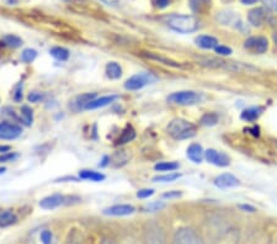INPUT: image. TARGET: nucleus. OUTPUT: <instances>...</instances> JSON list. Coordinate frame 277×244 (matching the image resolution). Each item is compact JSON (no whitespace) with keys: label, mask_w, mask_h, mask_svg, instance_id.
Masks as SVG:
<instances>
[{"label":"nucleus","mask_w":277,"mask_h":244,"mask_svg":"<svg viewBox=\"0 0 277 244\" xmlns=\"http://www.w3.org/2000/svg\"><path fill=\"white\" fill-rule=\"evenodd\" d=\"M165 24L168 25V28L179 34L195 32L200 28L198 18L194 15L172 14L165 18Z\"/></svg>","instance_id":"1"},{"label":"nucleus","mask_w":277,"mask_h":244,"mask_svg":"<svg viewBox=\"0 0 277 244\" xmlns=\"http://www.w3.org/2000/svg\"><path fill=\"white\" fill-rule=\"evenodd\" d=\"M196 126L184 118H174L166 126V132L174 140H188L196 134Z\"/></svg>","instance_id":"2"},{"label":"nucleus","mask_w":277,"mask_h":244,"mask_svg":"<svg viewBox=\"0 0 277 244\" xmlns=\"http://www.w3.org/2000/svg\"><path fill=\"white\" fill-rule=\"evenodd\" d=\"M204 99L202 92H192V90H184V92H172L168 96V102L174 105H195Z\"/></svg>","instance_id":"3"},{"label":"nucleus","mask_w":277,"mask_h":244,"mask_svg":"<svg viewBox=\"0 0 277 244\" xmlns=\"http://www.w3.org/2000/svg\"><path fill=\"white\" fill-rule=\"evenodd\" d=\"M200 64L204 66V67L210 68H223V70H227L230 72H240L244 70H252L249 66H244L243 63H236V62H229V60H220V58H213V57H201L198 58Z\"/></svg>","instance_id":"4"},{"label":"nucleus","mask_w":277,"mask_h":244,"mask_svg":"<svg viewBox=\"0 0 277 244\" xmlns=\"http://www.w3.org/2000/svg\"><path fill=\"white\" fill-rule=\"evenodd\" d=\"M26 244H57V237L50 227L42 226L28 234Z\"/></svg>","instance_id":"5"},{"label":"nucleus","mask_w":277,"mask_h":244,"mask_svg":"<svg viewBox=\"0 0 277 244\" xmlns=\"http://www.w3.org/2000/svg\"><path fill=\"white\" fill-rule=\"evenodd\" d=\"M156 80V78L152 76L150 73H138L127 79L126 83H124V88H126L127 90L133 92V90L142 89V88L148 86V84L154 83Z\"/></svg>","instance_id":"6"},{"label":"nucleus","mask_w":277,"mask_h":244,"mask_svg":"<svg viewBox=\"0 0 277 244\" xmlns=\"http://www.w3.org/2000/svg\"><path fill=\"white\" fill-rule=\"evenodd\" d=\"M172 244H204L198 234L191 228H180L175 232Z\"/></svg>","instance_id":"7"},{"label":"nucleus","mask_w":277,"mask_h":244,"mask_svg":"<svg viewBox=\"0 0 277 244\" xmlns=\"http://www.w3.org/2000/svg\"><path fill=\"white\" fill-rule=\"evenodd\" d=\"M244 48L252 54H262L268 50V40L264 36H252L245 40Z\"/></svg>","instance_id":"8"},{"label":"nucleus","mask_w":277,"mask_h":244,"mask_svg":"<svg viewBox=\"0 0 277 244\" xmlns=\"http://www.w3.org/2000/svg\"><path fill=\"white\" fill-rule=\"evenodd\" d=\"M22 134L20 124L10 121L0 122V140H15Z\"/></svg>","instance_id":"9"},{"label":"nucleus","mask_w":277,"mask_h":244,"mask_svg":"<svg viewBox=\"0 0 277 244\" xmlns=\"http://www.w3.org/2000/svg\"><path fill=\"white\" fill-rule=\"evenodd\" d=\"M270 20V14L264 8H254L248 12V21L254 28H261Z\"/></svg>","instance_id":"10"},{"label":"nucleus","mask_w":277,"mask_h":244,"mask_svg":"<svg viewBox=\"0 0 277 244\" xmlns=\"http://www.w3.org/2000/svg\"><path fill=\"white\" fill-rule=\"evenodd\" d=\"M204 159L210 164L216 166H228L230 164V159L227 154L222 152H218L216 150H204Z\"/></svg>","instance_id":"11"},{"label":"nucleus","mask_w":277,"mask_h":244,"mask_svg":"<svg viewBox=\"0 0 277 244\" xmlns=\"http://www.w3.org/2000/svg\"><path fill=\"white\" fill-rule=\"evenodd\" d=\"M217 20L220 21L222 25H229L233 26L236 28H240L242 26L244 25L243 21L240 20V16H239L236 12H232V10H226V12H222L218 14Z\"/></svg>","instance_id":"12"},{"label":"nucleus","mask_w":277,"mask_h":244,"mask_svg":"<svg viewBox=\"0 0 277 244\" xmlns=\"http://www.w3.org/2000/svg\"><path fill=\"white\" fill-rule=\"evenodd\" d=\"M214 185L220 189H229V188H236L240 185V182L233 174L224 173L218 175L214 179Z\"/></svg>","instance_id":"13"},{"label":"nucleus","mask_w":277,"mask_h":244,"mask_svg":"<svg viewBox=\"0 0 277 244\" xmlns=\"http://www.w3.org/2000/svg\"><path fill=\"white\" fill-rule=\"evenodd\" d=\"M66 201V198L60 194H53V195L47 196L40 201V208L44 210H53L60 208Z\"/></svg>","instance_id":"14"},{"label":"nucleus","mask_w":277,"mask_h":244,"mask_svg":"<svg viewBox=\"0 0 277 244\" xmlns=\"http://www.w3.org/2000/svg\"><path fill=\"white\" fill-rule=\"evenodd\" d=\"M136 208L132 205H114L111 208H108L104 210V214H108V216H128V214H134Z\"/></svg>","instance_id":"15"},{"label":"nucleus","mask_w":277,"mask_h":244,"mask_svg":"<svg viewBox=\"0 0 277 244\" xmlns=\"http://www.w3.org/2000/svg\"><path fill=\"white\" fill-rule=\"evenodd\" d=\"M191 10L195 14L206 15L212 8V0H188Z\"/></svg>","instance_id":"16"},{"label":"nucleus","mask_w":277,"mask_h":244,"mask_svg":"<svg viewBox=\"0 0 277 244\" xmlns=\"http://www.w3.org/2000/svg\"><path fill=\"white\" fill-rule=\"evenodd\" d=\"M195 42L197 46L202 50H214L220 44V41L216 37L210 35L197 36L195 38Z\"/></svg>","instance_id":"17"},{"label":"nucleus","mask_w":277,"mask_h":244,"mask_svg":"<svg viewBox=\"0 0 277 244\" xmlns=\"http://www.w3.org/2000/svg\"><path fill=\"white\" fill-rule=\"evenodd\" d=\"M186 154H188V158L190 159V160H192L194 163H201L204 158V150L201 144H198V143H192V144L188 146Z\"/></svg>","instance_id":"18"},{"label":"nucleus","mask_w":277,"mask_h":244,"mask_svg":"<svg viewBox=\"0 0 277 244\" xmlns=\"http://www.w3.org/2000/svg\"><path fill=\"white\" fill-rule=\"evenodd\" d=\"M95 98H96L95 92H85V94L78 95L72 102V106H73L74 110H84L85 106L89 104L90 102H92Z\"/></svg>","instance_id":"19"},{"label":"nucleus","mask_w":277,"mask_h":244,"mask_svg":"<svg viewBox=\"0 0 277 244\" xmlns=\"http://www.w3.org/2000/svg\"><path fill=\"white\" fill-rule=\"evenodd\" d=\"M147 244H164V237L160 228L158 226H150L147 230V238H146Z\"/></svg>","instance_id":"20"},{"label":"nucleus","mask_w":277,"mask_h":244,"mask_svg":"<svg viewBox=\"0 0 277 244\" xmlns=\"http://www.w3.org/2000/svg\"><path fill=\"white\" fill-rule=\"evenodd\" d=\"M117 95H108V96H101V98H95L92 102H90L89 104L85 106V110H94V108H104V106L110 105L111 102H114L117 99Z\"/></svg>","instance_id":"21"},{"label":"nucleus","mask_w":277,"mask_h":244,"mask_svg":"<svg viewBox=\"0 0 277 244\" xmlns=\"http://www.w3.org/2000/svg\"><path fill=\"white\" fill-rule=\"evenodd\" d=\"M264 112V108L261 106H252V108H245V110L242 112V120L246 122H252L260 118L261 114Z\"/></svg>","instance_id":"22"},{"label":"nucleus","mask_w":277,"mask_h":244,"mask_svg":"<svg viewBox=\"0 0 277 244\" xmlns=\"http://www.w3.org/2000/svg\"><path fill=\"white\" fill-rule=\"evenodd\" d=\"M136 138V130L133 128L130 124H127L124 130H122L121 134H120L118 138L116 140V146H121V144H126V143L130 142Z\"/></svg>","instance_id":"23"},{"label":"nucleus","mask_w":277,"mask_h":244,"mask_svg":"<svg viewBox=\"0 0 277 244\" xmlns=\"http://www.w3.org/2000/svg\"><path fill=\"white\" fill-rule=\"evenodd\" d=\"M142 56H143V57L148 58V60H158V62L163 63V64H165V66H170V67H174V68H180V67H181L180 63L175 62V60H169V58L162 57V56L156 54V53H152V52H143V53H142Z\"/></svg>","instance_id":"24"},{"label":"nucleus","mask_w":277,"mask_h":244,"mask_svg":"<svg viewBox=\"0 0 277 244\" xmlns=\"http://www.w3.org/2000/svg\"><path fill=\"white\" fill-rule=\"evenodd\" d=\"M18 216L12 211L5 210V211L0 212V228L9 227L12 224H16Z\"/></svg>","instance_id":"25"},{"label":"nucleus","mask_w":277,"mask_h":244,"mask_svg":"<svg viewBox=\"0 0 277 244\" xmlns=\"http://www.w3.org/2000/svg\"><path fill=\"white\" fill-rule=\"evenodd\" d=\"M106 76L108 79H112V80H116V79H120L122 76V68L118 63L116 62H110L106 64Z\"/></svg>","instance_id":"26"},{"label":"nucleus","mask_w":277,"mask_h":244,"mask_svg":"<svg viewBox=\"0 0 277 244\" xmlns=\"http://www.w3.org/2000/svg\"><path fill=\"white\" fill-rule=\"evenodd\" d=\"M34 120V112L28 105H24L20 110V115H18V122L26 124V126H30L32 124Z\"/></svg>","instance_id":"27"},{"label":"nucleus","mask_w":277,"mask_h":244,"mask_svg":"<svg viewBox=\"0 0 277 244\" xmlns=\"http://www.w3.org/2000/svg\"><path fill=\"white\" fill-rule=\"evenodd\" d=\"M79 178L84 180H90V182H104L106 176L102 173H98V172L82 170L79 172Z\"/></svg>","instance_id":"28"},{"label":"nucleus","mask_w":277,"mask_h":244,"mask_svg":"<svg viewBox=\"0 0 277 244\" xmlns=\"http://www.w3.org/2000/svg\"><path fill=\"white\" fill-rule=\"evenodd\" d=\"M50 56L54 57L57 60H60V62H64L69 58V51L64 47H53L50 48Z\"/></svg>","instance_id":"29"},{"label":"nucleus","mask_w":277,"mask_h":244,"mask_svg":"<svg viewBox=\"0 0 277 244\" xmlns=\"http://www.w3.org/2000/svg\"><path fill=\"white\" fill-rule=\"evenodd\" d=\"M2 44L6 47H12V48H18L22 44V40L15 35H6L2 37Z\"/></svg>","instance_id":"30"},{"label":"nucleus","mask_w":277,"mask_h":244,"mask_svg":"<svg viewBox=\"0 0 277 244\" xmlns=\"http://www.w3.org/2000/svg\"><path fill=\"white\" fill-rule=\"evenodd\" d=\"M179 164L175 163V162H162V163H158L154 169L156 172H175L179 169Z\"/></svg>","instance_id":"31"},{"label":"nucleus","mask_w":277,"mask_h":244,"mask_svg":"<svg viewBox=\"0 0 277 244\" xmlns=\"http://www.w3.org/2000/svg\"><path fill=\"white\" fill-rule=\"evenodd\" d=\"M201 124L202 126H214V124H217L218 122V116L216 115V114L210 112V114H204V116L201 118Z\"/></svg>","instance_id":"32"},{"label":"nucleus","mask_w":277,"mask_h":244,"mask_svg":"<svg viewBox=\"0 0 277 244\" xmlns=\"http://www.w3.org/2000/svg\"><path fill=\"white\" fill-rule=\"evenodd\" d=\"M181 175L179 173H169L165 175H158V176L153 178V182H172L174 180L179 179Z\"/></svg>","instance_id":"33"},{"label":"nucleus","mask_w":277,"mask_h":244,"mask_svg":"<svg viewBox=\"0 0 277 244\" xmlns=\"http://www.w3.org/2000/svg\"><path fill=\"white\" fill-rule=\"evenodd\" d=\"M37 57V51L34 48H26L24 50L22 53H21V60L24 63H31L36 60Z\"/></svg>","instance_id":"34"},{"label":"nucleus","mask_w":277,"mask_h":244,"mask_svg":"<svg viewBox=\"0 0 277 244\" xmlns=\"http://www.w3.org/2000/svg\"><path fill=\"white\" fill-rule=\"evenodd\" d=\"M172 0H152V4H153L154 8H156V9H166L168 6H170L172 5Z\"/></svg>","instance_id":"35"},{"label":"nucleus","mask_w":277,"mask_h":244,"mask_svg":"<svg viewBox=\"0 0 277 244\" xmlns=\"http://www.w3.org/2000/svg\"><path fill=\"white\" fill-rule=\"evenodd\" d=\"M164 208H165L164 202H160V201H156V202L148 204V205L146 206V210H147L148 212H156V211H159V210H162Z\"/></svg>","instance_id":"36"},{"label":"nucleus","mask_w":277,"mask_h":244,"mask_svg":"<svg viewBox=\"0 0 277 244\" xmlns=\"http://www.w3.org/2000/svg\"><path fill=\"white\" fill-rule=\"evenodd\" d=\"M44 99V92H32L28 94V102H38Z\"/></svg>","instance_id":"37"},{"label":"nucleus","mask_w":277,"mask_h":244,"mask_svg":"<svg viewBox=\"0 0 277 244\" xmlns=\"http://www.w3.org/2000/svg\"><path fill=\"white\" fill-rule=\"evenodd\" d=\"M216 53H218L220 56H229L232 52V48H229L227 46H222V44H218L217 47L214 48Z\"/></svg>","instance_id":"38"},{"label":"nucleus","mask_w":277,"mask_h":244,"mask_svg":"<svg viewBox=\"0 0 277 244\" xmlns=\"http://www.w3.org/2000/svg\"><path fill=\"white\" fill-rule=\"evenodd\" d=\"M152 195H154L153 189H142L137 192L138 198H150Z\"/></svg>","instance_id":"39"},{"label":"nucleus","mask_w":277,"mask_h":244,"mask_svg":"<svg viewBox=\"0 0 277 244\" xmlns=\"http://www.w3.org/2000/svg\"><path fill=\"white\" fill-rule=\"evenodd\" d=\"M16 158H18V154H15V153H5V154H0V163L12 162Z\"/></svg>","instance_id":"40"},{"label":"nucleus","mask_w":277,"mask_h":244,"mask_svg":"<svg viewBox=\"0 0 277 244\" xmlns=\"http://www.w3.org/2000/svg\"><path fill=\"white\" fill-rule=\"evenodd\" d=\"M12 98H14V100L16 102H20L21 100H22V86H18L15 88V92H14V95H12Z\"/></svg>","instance_id":"41"},{"label":"nucleus","mask_w":277,"mask_h":244,"mask_svg":"<svg viewBox=\"0 0 277 244\" xmlns=\"http://www.w3.org/2000/svg\"><path fill=\"white\" fill-rule=\"evenodd\" d=\"M181 195H182V194L180 192H169L163 194V198H169V200H172V198H179Z\"/></svg>","instance_id":"42"},{"label":"nucleus","mask_w":277,"mask_h":244,"mask_svg":"<svg viewBox=\"0 0 277 244\" xmlns=\"http://www.w3.org/2000/svg\"><path fill=\"white\" fill-rule=\"evenodd\" d=\"M266 6H268L270 9H272L274 12H277V0H261Z\"/></svg>","instance_id":"43"},{"label":"nucleus","mask_w":277,"mask_h":244,"mask_svg":"<svg viewBox=\"0 0 277 244\" xmlns=\"http://www.w3.org/2000/svg\"><path fill=\"white\" fill-rule=\"evenodd\" d=\"M242 210H244L245 212H255V208H252V206L250 205H240L239 206Z\"/></svg>","instance_id":"44"},{"label":"nucleus","mask_w":277,"mask_h":244,"mask_svg":"<svg viewBox=\"0 0 277 244\" xmlns=\"http://www.w3.org/2000/svg\"><path fill=\"white\" fill-rule=\"evenodd\" d=\"M98 2H104V4L106 5H116L120 0H98Z\"/></svg>","instance_id":"45"},{"label":"nucleus","mask_w":277,"mask_h":244,"mask_svg":"<svg viewBox=\"0 0 277 244\" xmlns=\"http://www.w3.org/2000/svg\"><path fill=\"white\" fill-rule=\"evenodd\" d=\"M258 2H259V0H240V2L243 5H254L256 4Z\"/></svg>","instance_id":"46"},{"label":"nucleus","mask_w":277,"mask_h":244,"mask_svg":"<svg viewBox=\"0 0 277 244\" xmlns=\"http://www.w3.org/2000/svg\"><path fill=\"white\" fill-rule=\"evenodd\" d=\"M9 150H10L9 146H0V153H2V154L9 153Z\"/></svg>","instance_id":"47"},{"label":"nucleus","mask_w":277,"mask_h":244,"mask_svg":"<svg viewBox=\"0 0 277 244\" xmlns=\"http://www.w3.org/2000/svg\"><path fill=\"white\" fill-rule=\"evenodd\" d=\"M5 2H6V4H9V5H16V4H18V2H20V0H5Z\"/></svg>","instance_id":"48"},{"label":"nucleus","mask_w":277,"mask_h":244,"mask_svg":"<svg viewBox=\"0 0 277 244\" xmlns=\"http://www.w3.org/2000/svg\"><path fill=\"white\" fill-rule=\"evenodd\" d=\"M108 160H110V158H108V157H104L102 163H101L100 166H108Z\"/></svg>","instance_id":"49"},{"label":"nucleus","mask_w":277,"mask_h":244,"mask_svg":"<svg viewBox=\"0 0 277 244\" xmlns=\"http://www.w3.org/2000/svg\"><path fill=\"white\" fill-rule=\"evenodd\" d=\"M274 42H275V44L277 46V31L274 34Z\"/></svg>","instance_id":"50"},{"label":"nucleus","mask_w":277,"mask_h":244,"mask_svg":"<svg viewBox=\"0 0 277 244\" xmlns=\"http://www.w3.org/2000/svg\"><path fill=\"white\" fill-rule=\"evenodd\" d=\"M101 244H114V243H111L110 240H104V242L101 243Z\"/></svg>","instance_id":"51"},{"label":"nucleus","mask_w":277,"mask_h":244,"mask_svg":"<svg viewBox=\"0 0 277 244\" xmlns=\"http://www.w3.org/2000/svg\"><path fill=\"white\" fill-rule=\"evenodd\" d=\"M5 170H6V169H5V168H0V174L5 173Z\"/></svg>","instance_id":"52"},{"label":"nucleus","mask_w":277,"mask_h":244,"mask_svg":"<svg viewBox=\"0 0 277 244\" xmlns=\"http://www.w3.org/2000/svg\"><path fill=\"white\" fill-rule=\"evenodd\" d=\"M223 2H232V0H223Z\"/></svg>","instance_id":"53"}]
</instances>
